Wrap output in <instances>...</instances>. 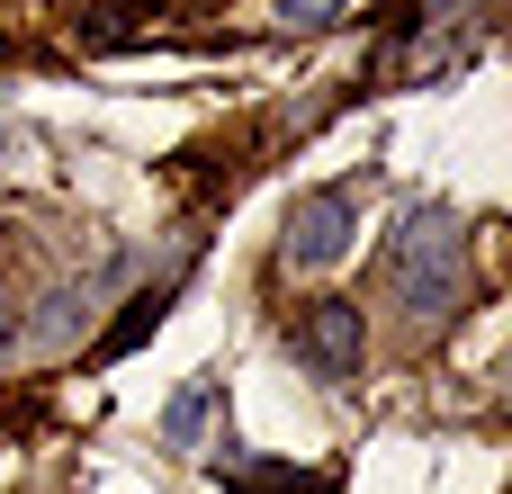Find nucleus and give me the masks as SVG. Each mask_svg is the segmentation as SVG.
Instances as JSON below:
<instances>
[{
  "mask_svg": "<svg viewBox=\"0 0 512 494\" xmlns=\"http://www.w3.org/2000/svg\"><path fill=\"white\" fill-rule=\"evenodd\" d=\"M387 279H396V306L414 324H441L468 297V225L450 207H405V225L387 243Z\"/></svg>",
  "mask_w": 512,
  "mask_h": 494,
  "instance_id": "1",
  "label": "nucleus"
},
{
  "mask_svg": "<svg viewBox=\"0 0 512 494\" xmlns=\"http://www.w3.org/2000/svg\"><path fill=\"white\" fill-rule=\"evenodd\" d=\"M171 297H180V279H153V288H135V297H126V315H117V324L99 333V360H126V351H135L144 333H162Z\"/></svg>",
  "mask_w": 512,
  "mask_h": 494,
  "instance_id": "4",
  "label": "nucleus"
},
{
  "mask_svg": "<svg viewBox=\"0 0 512 494\" xmlns=\"http://www.w3.org/2000/svg\"><path fill=\"white\" fill-rule=\"evenodd\" d=\"M288 342H297V360H306L324 387H342V378H360V360H369V315H360L351 297H315V306L288 324Z\"/></svg>",
  "mask_w": 512,
  "mask_h": 494,
  "instance_id": "2",
  "label": "nucleus"
},
{
  "mask_svg": "<svg viewBox=\"0 0 512 494\" xmlns=\"http://www.w3.org/2000/svg\"><path fill=\"white\" fill-rule=\"evenodd\" d=\"M342 9H351V0H279V18H288V27H333Z\"/></svg>",
  "mask_w": 512,
  "mask_h": 494,
  "instance_id": "7",
  "label": "nucleus"
},
{
  "mask_svg": "<svg viewBox=\"0 0 512 494\" xmlns=\"http://www.w3.org/2000/svg\"><path fill=\"white\" fill-rule=\"evenodd\" d=\"M351 234H360L351 189H297V198H288V234H279V252H288L297 270H333V261L351 252Z\"/></svg>",
  "mask_w": 512,
  "mask_h": 494,
  "instance_id": "3",
  "label": "nucleus"
},
{
  "mask_svg": "<svg viewBox=\"0 0 512 494\" xmlns=\"http://www.w3.org/2000/svg\"><path fill=\"white\" fill-rule=\"evenodd\" d=\"M216 477L234 494H333V477H297V468H243V459H216Z\"/></svg>",
  "mask_w": 512,
  "mask_h": 494,
  "instance_id": "6",
  "label": "nucleus"
},
{
  "mask_svg": "<svg viewBox=\"0 0 512 494\" xmlns=\"http://www.w3.org/2000/svg\"><path fill=\"white\" fill-rule=\"evenodd\" d=\"M207 414H216V378H189V387L162 405V441H171V450H198V441H207Z\"/></svg>",
  "mask_w": 512,
  "mask_h": 494,
  "instance_id": "5",
  "label": "nucleus"
},
{
  "mask_svg": "<svg viewBox=\"0 0 512 494\" xmlns=\"http://www.w3.org/2000/svg\"><path fill=\"white\" fill-rule=\"evenodd\" d=\"M18 333H27V324H18V315H9V297H0V360L18 351Z\"/></svg>",
  "mask_w": 512,
  "mask_h": 494,
  "instance_id": "8",
  "label": "nucleus"
}]
</instances>
